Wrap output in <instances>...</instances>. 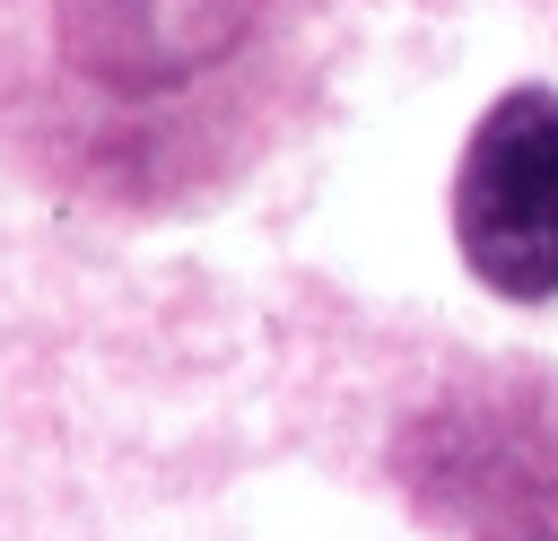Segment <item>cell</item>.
Wrapping results in <instances>:
<instances>
[{"label":"cell","instance_id":"1","mask_svg":"<svg viewBox=\"0 0 558 541\" xmlns=\"http://www.w3.org/2000/svg\"><path fill=\"white\" fill-rule=\"evenodd\" d=\"M453 236L488 297H558V96L514 87L480 113L453 175Z\"/></svg>","mask_w":558,"mask_h":541},{"label":"cell","instance_id":"2","mask_svg":"<svg viewBox=\"0 0 558 541\" xmlns=\"http://www.w3.org/2000/svg\"><path fill=\"white\" fill-rule=\"evenodd\" d=\"M253 26V0H61V52L113 87V96H157L218 52H235Z\"/></svg>","mask_w":558,"mask_h":541}]
</instances>
